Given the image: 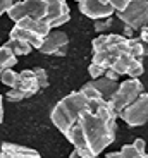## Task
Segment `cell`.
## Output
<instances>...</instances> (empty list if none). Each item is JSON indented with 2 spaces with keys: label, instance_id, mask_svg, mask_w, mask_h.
<instances>
[{
  "label": "cell",
  "instance_id": "obj_12",
  "mask_svg": "<svg viewBox=\"0 0 148 158\" xmlns=\"http://www.w3.org/2000/svg\"><path fill=\"white\" fill-rule=\"evenodd\" d=\"M0 158H41L33 148L19 146L14 143H0Z\"/></svg>",
  "mask_w": 148,
  "mask_h": 158
},
{
  "label": "cell",
  "instance_id": "obj_15",
  "mask_svg": "<svg viewBox=\"0 0 148 158\" xmlns=\"http://www.w3.org/2000/svg\"><path fill=\"white\" fill-rule=\"evenodd\" d=\"M5 47L14 53V55H28L31 53V45H28L26 41H21V40H16V38H9V41L5 43Z\"/></svg>",
  "mask_w": 148,
  "mask_h": 158
},
{
  "label": "cell",
  "instance_id": "obj_4",
  "mask_svg": "<svg viewBox=\"0 0 148 158\" xmlns=\"http://www.w3.org/2000/svg\"><path fill=\"white\" fill-rule=\"evenodd\" d=\"M116 14L117 19L124 24V36L133 38V33L148 24V0H131L124 10Z\"/></svg>",
  "mask_w": 148,
  "mask_h": 158
},
{
  "label": "cell",
  "instance_id": "obj_17",
  "mask_svg": "<svg viewBox=\"0 0 148 158\" xmlns=\"http://www.w3.org/2000/svg\"><path fill=\"white\" fill-rule=\"evenodd\" d=\"M112 24H114L112 17H105V19H96L93 28H95V31L98 35H107V31L112 28Z\"/></svg>",
  "mask_w": 148,
  "mask_h": 158
},
{
  "label": "cell",
  "instance_id": "obj_1",
  "mask_svg": "<svg viewBox=\"0 0 148 158\" xmlns=\"http://www.w3.org/2000/svg\"><path fill=\"white\" fill-rule=\"evenodd\" d=\"M81 91L90 98V102L64 136L76 150L98 156L116 139L119 117L108 107L107 100L102 98L100 93L88 83L81 88Z\"/></svg>",
  "mask_w": 148,
  "mask_h": 158
},
{
  "label": "cell",
  "instance_id": "obj_10",
  "mask_svg": "<svg viewBox=\"0 0 148 158\" xmlns=\"http://www.w3.org/2000/svg\"><path fill=\"white\" fill-rule=\"evenodd\" d=\"M79 10L86 17L96 21V19H105L116 14V9L110 5L108 0H79L78 2Z\"/></svg>",
  "mask_w": 148,
  "mask_h": 158
},
{
  "label": "cell",
  "instance_id": "obj_2",
  "mask_svg": "<svg viewBox=\"0 0 148 158\" xmlns=\"http://www.w3.org/2000/svg\"><path fill=\"white\" fill-rule=\"evenodd\" d=\"M91 62L104 69H112L119 76L138 79L143 76V59L148 47L140 38H126L124 35H98L93 38Z\"/></svg>",
  "mask_w": 148,
  "mask_h": 158
},
{
  "label": "cell",
  "instance_id": "obj_26",
  "mask_svg": "<svg viewBox=\"0 0 148 158\" xmlns=\"http://www.w3.org/2000/svg\"><path fill=\"white\" fill-rule=\"evenodd\" d=\"M140 40L148 47V24H146V26H143V28L140 29Z\"/></svg>",
  "mask_w": 148,
  "mask_h": 158
},
{
  "label": "cell",
  "instance_id": "obj_19",
  "mask_svg": "<svg viewBox=\"0 0 148 158\" xmlns=\"http://www.w3.org/2000/svg\"><path fill=\"white\" fill-rule=\"evenodd\" d=\"M33 71H35V74H36L38 84H40V89L47 88V86H48V76H47V71H45V69H41V67H36V69H33Z\"/></svg>",
  "mask_w": 148,
  "mask_h": 158
},
{
  "label": "cell",
  "instance_id": "obj_27",
  "mask_svg": "<svg viewBox=\"0 0 148 158\" xmlns=\"http://www.w3.org/2000/svg\"><path fill=\"white\" fill-rule=\"evenodd\" d=\"M105 158H121V155H119V151H112V153L105 155Z\"/></svg>",
  "mask_w": 148,
  "mask_h": 158
},
{
  "label": "cell",
  "instance_id": "obj_7",
  "mask_svg": "<svg viewBox=\"0 0 148 158\" xmlns=\"http://www.w3.org/2000/svg\"><path fill=\"white\" fill-rule=\"evenodd\" d=\"M40 91V84L33 69H24L19 72V81L14 88L7 91V100L9 102H21L29 96L36 95Z\"/></svg>",
  "mask_w": 148,
  "mask_h": 158
},
{
  "label": "cell",
  "instance_id": "obj_18",
  "mask_svg": "<svg viewBox=\"0 0 148 158\" xmlns=\"http://www.w3.org/2000/svg\"><path fill=\"white\" fill-rule=\"evenodd\" d=\"M119 155H121V158H143L145 156V153H140L133 144H124L119 150Z\"/></svg>",
  "mask_w": 148,
  "mask_h": 158
},
{
  "label": "cell",
  "instance_id": "obj_21",
  "mask_svg": "<svg viewBox=\"0 0 148 158\" xmlns=\"http://www.w3.org/2000/svg\"><path fill=\"white\" fill-rule=\"evenodd\" d=\"M108 2H110V5L116 9V12H121V10H124V9L128 7L131 0H108Z\"/></svg>",
  "mask_w": 148,
  "mask_h": 158
},
{
  "label": "cell",
  "instance_id": "obj_25",
  "mask_svg": "<svg viewBox=\"0 0 148 158\" xmlns=\"http://www.w3.org/2000/svg\"><path fill=\"white\" fill-rule=\"evenodd\" d=\"M104 77H107V79H112V81H119V77H121V76L117 74L116 71H112V69H105V74H104Z\"/></svg>",
  "mask_w": 148,
  "mask_h": 158
},
{
  "label": "cell",
  "instance_id": "obj_9",
  "mask_svg": "<svg viewBox=\"0 0 148 158\" xmlns=\"http://www.w3.org/2000/svg\"><path fill=\"white\" fill-rule=\"evenodd\" d=\"M67 45L69 38L64 31H50L48 36L43 40L41 47L38 48V52H41L43 55H57V57H64L67 53Z\"/></svg>",
  "mask_w": 148,
  "mask_h": 158
},
{
  "label": "cell",
  "instance_id": "obj_23",
  "mask_svg": "<svg viewBox=\"0 0 148 158\" xmlns=\"http://www.w3.org/2000/svg\"><path fill=\"white\" fill-rule=\"evenodd\" d=\"M69 158H100V156H95V155H88V153H84V151L76 150V148H74V151H72V153L69 155Z\"/></svg>",
  "mask_w": 148,
  "mask_h": 158
},
{
  "label": "cell",
  "instance_id": "obj_29",
  "mask_svg": "<svg viewBox=\"0 0 148 158\" xmlns=\"http://www.w3.org/2000/svg\"><path fill=\"white\" fill-rule=\"evenodd\" d=\"M143 158H148V153H145V156Z\"/></svg>",
  "mask_w": 148,
  "mask_h": 158
},
{
  "label": "cell",
  "instance_id": "obj_6",
  "mask_svg": "<svg viewBox=\"0 0 148 158\" xmlns=\"http://www.w3.org/2000/svg\"><path fill=\"white\" fill-rule=\"evenodd\" d=\"M7 14L14 23L21 21L23 17L47 21L48 19V2L47 0H21V2H16L9 9Z\"/></svg>",
  "mask_w": 148,
  "mask_h": 158
},
{
  "label": "cell",
  "instance_id": "obj_24",
  "mask_svg": "<svg viewBox=\"0 0 148 158\" xmlns=\"http://www.w3.org/2000/svg\"><path fill=\"white\" fill-rule=\"evenodd\" d=\"M14 4H16V0H0V16L5 14Z\"/></svg>",
  "mask_w": 148,
  "mask_h": 158
},
{
  "label": "cell",
  "instance_id": "obj_11",
  "mask_svg": "<svg viewBox=\"0 0 148 158\" xmlns=\"http://www.w3.org/2000/svg\"><path fill=\"white\" fill-rule=\"evenodd\" d=\"M48 2V19L50 28H59L71 19V10L66 0H47Z\"/></svg>",
  "mask_w": 148,
  "mask_h": 158
},
{
  "label": "cell",
  "instance_id": "obj_22",
  "mask_svg": "<svg viewBox=\"0 0 148 158\" xmlns=\"http://www.w3.org/2000/svg\"><path fill=\"white\" fill-rule=\"evenodd\" d=\"M133 146L136 148L140 153H146V143H145V139L141 138H136L134 141H133Z\"/></svg>",
  "mask_w": 148,
  "mask_h": 158
},
{
  "label": "cell",
  "instance_id": "obj_13",
  "mask_svg": "<svg viewBox=\"0 0 148 158\" xmlns=\"http://www.w3.org/2000/svg\"><path fill=\"white\" fill-rule=\"evenodd\" d=\"M90 86L93 88V89H96L98 93H100V96L104 100H107L114 95V91L117 89V86H119V81H112V79H107V77H98V79H91L90 81Z\"/></svg>",
  "mask_w": 148,
  "mask_h": 158
},
{
  "label": "cell",
  "instance_id": "obj_14",
  "mask_svg": "<svg viewBox=\"0 0 148 158\" xmlns=\"http://www.w3.org/2000/svg\"><path fill=\"white\" fill-rule=\"evenodd\" d=\"M17 64V57L9 50L5 45L0 47V74L5 71V69H12Z\"/></svg>",
  "mask_w": 148,
  "mask_h": 158
},
{
  "label": "cell",
  "instance_id": "obj_3",
  "mask_svg": "<svg viewBox=\"0 0 148 158\" xmlns=\"http://www.w3.org/2000/svg\"><path fill=\"white\" fill-rule=\"evenodd\" d=\"M88 102H90V98L84 95L81 89L72 91V93H69L67 96H64V98L53 107L52 114H50V120H52L53 126H55L62 134H66L69 131V127L76 122V118L81 115V112L86 108Z\"/></svg>",
  "mask_w": 148,
  "mask_h": 158
},
{
  "label": "cell",
  "instance_id": "obj_5",
  "mask_svg": "<svg viewBox=\"0 0 148 158\" xmlns=\"http://www.w3.org/2000/svg\"><path fill=\"white\" fill-rule=\"evenodd\" d=\"M143 91H145V88L140 79L129 77L126 81H122V83H119L117 89L114 91V95L108 98L107 103H108V107L117 114V117H119L121 112L124 110L128 105H131Z\"/></svg>",
  "mask_w": 148,
  "mask_h": 158
},
{
  "label": "cell",
  "instance_id": "obj_20",
  "mask_svg": "<svg viewBox=\"0 0 148 158\" xmlns=\"http://www.w3.org/2000/svg\"><path fill=\"white\" fill-rule=\"evenodd\" d=\"M88 74H90V77H91V79H98V77H102V76L105 74V69L91 62L88 65Z\"/></svg>",
  "mask_w": 148,
  "mask_h": 158
},
{
  "label": "cell",
  "instance_id": "obj_8",
  "mask_svg": "<svg viewBox=\"0 0 148 158\" xmlns=\"http://www.w3.org/2000/svg\"><path fill=\"white\" fill-rule=\"evenodd\" d=\"M119 118L131 127H140L148 122V93H141L131 105L119 114Z\"/></svg>",
  "mask_w": 148,
  "mask_h": 158
},
{
  "label": "cell",
  "instance_id": "obj_16",
  "mask_svg": "<svg viewBox=\"0 0 148 158\" xmlns=\"http://www.w3.org/2000/svg\"><path fill=\"white\" fill-rule=\"evenodd\" d=\"M0 81H2V84H5V86L11 89V88H14L17 84V81H19V72H14L12 69H5V71L0 74Z\"/></svg>",
  "mask_w": 148,
  "mask_h": 158
},
{
  "label": "cell",
  "instance_id": "obj_28",
  "mask_svg": "<svg viewBox=\"0 0 148 158\" xmlns=\"http://www.w3.org/2000/svg\"><path fill=\"white\" fill-rule=\"evenodd\" d=\"M4 120V105H2V96H0V124Z\"/></svg>",
  "mask_w": 148,
  "mask_h": 158
}]
</instances>
